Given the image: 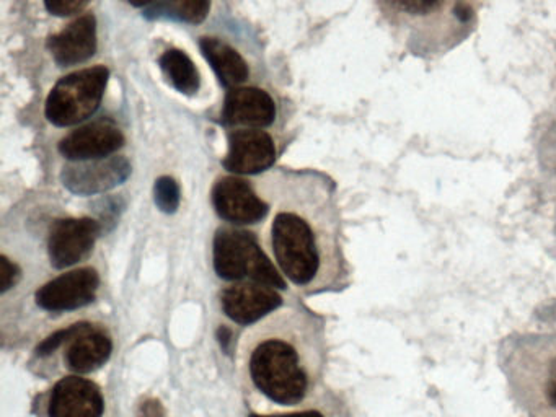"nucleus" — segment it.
<instances>
[{"label":"nucleus","instance_id":"11","mask_svg":"<svg viewBox=\"0 0 556 417\" xmlns=\"http://www.w3.org/2000/svg\"><path fill=\"white\" fill-rule=\"evenodd\" d=\"M102 391L85 378L66 377L56 383L48 404L49 417H102Z\"/></svg>","mask_w":556,"mask_h":417},{"label":"nucleus","instance_id":"23","mask_svg":"<svg viewBox=\"0 0 556 417\" xmlns=\"http://www.w3.org/2000/svg\"><path fill=\"white\" fill-rule=\"evenodd\" d=\"M398 9L405 10L408 14H428L436 9L442 0H392Z\"/></svg>","mask_w":556,"mask_h":417},{"label":"nucleus","instance_id":"12","mask_svg":"<svg viewBox=\"0 0 556 417\" xmlns=\"http://www.w3.org/2000/svg\"><path fill=\"white\" fill-rule=\"evenodd\" d=\"M276 159V147L270 134L256 129H242L229 137V154L224 167L232 173L255 175L265 172Z\"/></svg>","mask_w":556,"mask_h":417},{"label":"nucleus","instance_id":"10","mask_svg":"<svg viewBox=\"0 0 556 417\" xmlns=\"http://www.w3.org/2000/svg\"><path fill=\"white\" fill-rule=\"evenodd\" d=\"M212 202L222 219L234 224H256L268 214V204L239 178H222L212 189Z\"/></svg>","mask_w":556,"mask_h":417},{"label":"nucleus","instance_id":"22","mask_svg":"<svg viewBox=\"0 0 556 417\" xmlns=\"http://www.w3.org/2000/svg\"><path fill=\"white\" fill-rule=\"evenodd\" d=\"M46 9L58 17H69L77 14L89 4V0H45Z\"/></svg>","mask_w":556,"mask_h":417},{"label":"nucleus","instance_id":"19","mask_svg":"<svg viewBox=\"0 0 556 417\" xmlns=\"http://www.w3.org/2000/svg\"><path fill=\"white\" fill-rule=\"evenodd\" d=\"M165 5L183 22L201 23L208 17L211 0H165Z\"/></svg>","mask_w":556,"mask_h":417},{"label":"nucleus","instance_id":"24","mask_svg":"<svg viewBox=\"0 0 556 417\" xmlns=\"http://www.w3.org/2000/svg\"><path fill=\"white\" fill-rule=\"evenodd\" d=\"M0 264H2L0 287H2V292H7V290L12 289L17 284L18 277H20V269L17 268V264L10 263V259L7 256L0 258Z\"/></svg>","mask_w":556,"mask_h":417},{"label":"nucleus","instance_id":"7","mask_svg":"<svg viewBox=\"0 0 556 417\" xmlns=\"http://www.w3.org/2000/svg\"><path fill=\"white\" fill-rule=\"evenodd\" d=\"M131 165L124 157L84 160L72 163L62 170V183L72 193L93 196L105 193L128 180Z\"/></svg>","mask_w":556,"mask_h":417},{"label":"nucleus","instance_id":"14","mask_svg":"<svg viewBox=\"0 0 556 417\" xmlns=\"http://www.w3.org/2000/svg\"><path fill=\"white\" fill-rule=\"evenodd\" d=\"M222 118L230 126L265 128L276 118V106L265 90L234 88L227 95Z\"/></svg>","mask_w":556,"mask_h":417},{"label":"nucleus","instance_id":"25","mask_svg":"<svg viewBox=\"0 0 556 417\" xmlns=\"http://www.w3.org/2000/svg\"><path fill=\"white\" fill-rule=\"evenodd\" d=\"M473 10L470 9V5L465 4V2H459L455 5V15L459 18L460 22H468L472 18Z\"/></svg>","mask_w":556,"mask_h":417},{"label":"nucleus","instance_id":"20","mask_svg":"<svg viewBox=\"0 0 556 417\" xmlns=\"http://www.w3.org/2000/svg\"><path fill=\"white\" fill-rule=\"evenodd\" d=\"M154 194L155 204L160 211L165 214L177 212L178 206H180V188H178L177 181L170 176H162L155 181Z\"/></svg>","mask_w":556,"mask_h":417},{"label":"nucleus","instance_id":"18","mask_svg":"<svg viewBox=\"0 0 556 417\" xmlns=\"http://www.w3.org/2000/svg\"><path fill=\"white\" fill-rule=\"evenodd\" d=\"M160 67L178 92L193 95L198 92L199 74L195 64L178 49H168L160 58Z\"/></svg>","mask_w":556,"mask_h":417},{"label":"nucleus","instance_id":"1","mask_svg":"<svg viewBox=\"0 0 556 417\" xmlns=\"http://www.w3.org/2000/svg\"><path fill=\"white\" fill-rule=\"evenodd\" d=\"M503 369L524 417H556V336L509 339Z\"/></svg>","mask_w":556,"mask_h":417},{"label":"nucleus","instance_id":"3","mask_svg":"<svg viewBox=\"0 0 556 417\" xmlns=\"http://www.w3.org/2000/svg\"><path fill=\"white\" fill-rule=\"evenodd\" d=\"M214 269L217 276L226 281H239L250 277L256 284L284 289L278 269L261 250L255 238L240 230H219L214 238Z\"/></svg>","mask_w":556,"mask_h":417},{"label":"nucleus","instance_id":"17","mask_svg":"<svg viewBox=\"0 0 556 417\" xmlns=\"http://www.w3.org/2000/svg\"><path fill=\"white\" fill-rule=\"evenodd\" d=\"M201 51L226 87H237L248 79L250 72H248L247 62L243 61L242 56L224 41L217 38H203Z\"/></svg>","mask_w":556,"mask_h":417},{"label":"nucleus","instance_id":"5","mask_svg":"<svg viewBox=\"0 0 556 417\" xmlns=\"http://www.w3.org/2000/svg\"><path fill=\"white\" fill-rule=\"evenodd\" d=\"M276 261L297 286L314 281L320 269V253L310 225L291 212L278 214L273 224Z\"/></svg>","mask_w":556,"mask_h":417},{"label":"nucleus","instance_id":"28","mask_svg":"<svg viewBox=\"0 0 556 417\" xmlns=\"http://www.w3.org/2000/svg\"><path fill=\"white\" fill-rule=\"evenodd\" d=\"M129 4L136 5V7H142V5H149L154 0H128Z\"/></svg>","mask_w":556,"mask_h":417},{"label":"nucleus","instance_id":"21","mask_svg":"<svg viewBox=\"0 0 556 417\" xmlns=\"http://www.w3.org/2000/svg\"><path fill=\"white\" fill-rule=\"evenodd\" d=\"M87 323H77V325L69 326L66 330H59L56 333L51 334L48 338L43 341V343L36 349V354L41 357L49 356L53 354L59 346L64 343H71L72 339L76 338L77 334L82 333V331L87 328Z\"/></svg>","mask_w":556,"mask_h":417},{"label":"nucleus","instance_id":"9","mask_svg":"<svg viewBox=\"0 0 556 417\" xmlns=\"http://www.w3.org/2000/svg\"><path fill=\"white\" fill-rule=\"evenodd\" d=\"M124 144L123 132L110 121H97L62 139L59 152L72 162L105 159Z\"/></svg>","mask_w":556,"mask_h":417},{"label":"nucleus","instance_id":"15","mask_svg":"<svg viewBox=\"0 0 556 417\" xmlns=\"http://www.w3.org/2000/svg\"><path fill=\"white\" fill-rule=\"evenodd\" d=\"M48 48L59 66H76L92 58L97 51V22L93 15H84L51 36Z\"/></svg>","mask_w":556,"mask_h":417},{"label":"nucleus","instance_id":"13","mask_svg":"<svg viewBox=\"0 0 556 417\" xmlns=\"http://www.w3.org/2000/svg\"><path fill=\"white\" fill-rule=\"evenodd\" d=\"M221 299L224 313L239 325H252L283 303L276 290L256 282L229 287L222 292Z\"/></svg>","mask_w":556,"mask_h":417},{"label":"nucleus","instance_id":"16","mask_svg":"<svg viewBox=\"0 0 556 417\" xmlns=\"http://www.w3.org/2000/svg\"><path fill=\"white\" fill-rule=\"evenodd\" d=\"M67 344L64 359L67 367L76 374H90L100 369L113 351L110 336L102 330H93L90 325Z\"/></svg>","mask_w":556,"mask_h":417},{"label":"nucleus","instance_id":"4","mask_svg":"<svg viewBox=\"0 0 556 417\" xmlns=\"http://www.w3.org/2000/svg\"><path fill=\"white\" fill-rule=\"evenodd\" d=\"M110 72L106 67H90L59 80L46 100V116L61 128L82 123L98 110L105 95Z\"/></svg>","mask_w":556,"mask_h":417},{"label":"nucleus","instance_id":"27","mask_svg":"<svg viewBox=\"0 0 556 417\" xmlns=\"http://www.w3.org/2000/svg\"><path fill=\"white\" fill-rule=\"evenodd\" d=\"M219 341H221L222 346L227 349V346H229L230 343V331L226 330V328L219 330Z\"/></svg>","mask_w":556,"mask_h":417},{"label":"nucleus","instance_id":"6","mask_svg":"<svg viewBox=\"0 0 556 417\" xmlns=\"http://www.w3.org/2000/svg\"><path fill=\"white\" fill-rule=\"evenodd\" d=\"M100 277L93 268L62 274L36 292V303L48 312H71L95 300Z\"/></svg>","mask_w":556,"mask_h":417},{"label":"nucleus","instance_id":"2","mask_svg":"<svg viewBox=\"0 0 556 417\" xmlns=\"http://www.w3.org/2000/svg\"><path fill=\"white\" fill-rule=\"evenodd\" d=\"M250 375L263 395L286 406L301 403L309 385L296 349L279 339L256 347L250 359Z\"/></svg>","mask_w":556,"mask_h":417},{"label":"nucleus","instance_id":"26","mask_svg":"<svg viewBox=\"0 0 556 417\" xmlns=\"http://www.w3.org/2000/svg\"><path fill=\"white\" fill-rule=\"evenodd\" d=\"M250 417H325L322 413L318 411H302V413H292V414H276V416H258V414H252Z\"/></svg>","mask_w":556,"mask_h":417},{"label":"nucleus","instance_id":"8","mask_svg":"<svg viewBox=\"0 0 556 417\" xmlns=\"http://www.w3.org/2000/svg\"><path fill=\"white\" fill-rule=\"evenodd\" d=\"M100 233L97 220L64 219L54 224L49 233L48 253L54 268H69L79 263L92 251Z\"/></svg>","mask_w":556,"mask_h":417}]
</instances>
